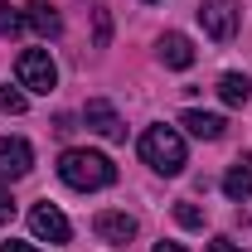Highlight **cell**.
Listing matches in <instances>:
<instances>
[{
  "label": "cell",
  "instance_id": "cell-1",
  "mask_svg": "<svg viewBox=\"0 0 252 252\" xmlns=\"http://www.w3.org/2000/svg\"><path fill=\"white\" fill-rule=\"evenodd\" d=\"M59 180L68 189H107L117 185V165L102 156V151H63L59 156Z\"/></svg>",
  "mask_w": 252,
  "mask_h": 252
},
{
  "label": "cell",
  "instance_id": "cell-2",
  "mask_svg": "<svg viewBox=\"0 0 252 252\" xmlns=\"http://www.w3.org/2000/svg\"><path fill=\"white\" fill-rule=\"evenodd\" d=\"M141 160L160 170V175H180L185 170V141H180V131H170V126H151L146 136H141Z\"/></svg>",
  "mask_w": 252,
  "mask_h": 252
},
{
  "label": "cell",
  "instance_id": "cell-3",
  "mask_svg": "<svg viewBox=\"0 0 252 252\" xmlns=\"http://www.w3.org/2000/svg\"><path fill=\"white\" fill-rule=\"evenodd\" d=\"M15 78H20L25 93H44V97L59 88V68L49 59V49H25L20 63H15Z\"/></svg>",
  "mask_w": 252,
  "mask_h": 252
},
{
  "label": "cell",
  "instance_id": "cell-4",
  "mask_svg": "<svg viewBox=\"0 0 252 252\" xmlns=\"http://www.w3.org/2000/svg\"><path fill=\"white\" fill-rule=\"evenodd\" d=\"M199 25H204V34L214 44H228L238 34V25H243V10H238V0H204L199 5Z\"/></svg>",
  "mask_w": 252,
  "mask_h": 252
},
{
  "label": "cell",
  "instance_id": "cell-5",
  "mask_svg": "<svg viewBox=\"0 0 252 252\" xmlns=\"http://www.w3.org/2000/svg\"><path fill=\"white\" fill-rule=\"evenodd\" d=\"M30 233L39 243H68V238H73V223L63 219L59 204H34L30 209Z\"/></svg>",
  "mask_w": 252,
  "mask_h": 252
},
{
  "label": "cell",
  "instance_id": "cell-6",
  "mask_svg": "<svg viewBox=\"0 0 252 252\" xmlns=\"http://www.w3.org/2000/svg\"><path fill=\"white\" fill-rule=\"evenodd\" d=\"M83 122L93 126L102 141H126V126H122V117H117V107L107 102V97H93L88 107H83Z\"/></svg>",
  "mask_w": 252,
  "mask_h": 252
},
{
  "label": "cell",
  "instance_id": "cell-7",
  "mask_svg": "<svg viewBox=\"0 0 252 252\" xmlns=\"http://www.w3.org/2000/svg\"><path fill=\"white\" fill-rule=\"evenodd\" d=\"M93 233L102 238V243H112V248H126V243L136 238V219L122 214V209H102V214L93 219Z\"/></svg>",
  "mask_w": 252,
  "mask_h": 252
},
{
  "label": "cell",
  "instance_id": "cell-8",
  "mask_svg": "<svg viewBox=\"0 0 252 252\" xmlns=\"http://www.w3.org/2000/svg\"><path fill=\"white\" fill-rule=\"evenodd\" d=\"M30 165H34L30 141H20V136H0V180H25Z\"/></svg>",
  "mask_w": 252,
  "mask_h": 252
},
{
  "label": "cell",
  "instance_id": "cell-9",
  "mask_svg": "<svg viewBox=\"0 0 252 252\" xmlns=\"http://www.w3.org/2000/svg\"><path fill=\"white\" fill-rule=\"evenodd\" d=\"M180 126H185L189 136H199V141H219V136H223V117H214V112H199V107L180 112Z\"/></svg>",
  "mask_w": 252,
  "mask_h": 252
},
{
  "label": "cell",
  "instance_id": "cell-10",
  "mask_svg": "<svg viewBox=\"0 0 252 252\" xmlns=\"http://www.w3.org/2000/svg\"><path fill=\"white\" fill-rule=\"evenodd\" d=\"M160 63H165V68H189V63H194V44H189L185 34H160Z\"/></svg>",
  "mask_w": 252,
  "mask_h": 252
},
{
  "label": "cell",
  "instance_id": "cell-11",
  "mask_svg": "<svg viewBox=\"0 0 252 252\" xmlns=\"http://www.w3.org/2000/svg\"><path fill=\"white\" fill-rule=\"evenodd\" d=\"M25 25H34L44 39H59V34H63V20H59V10H54L49 0H30V15H25Z\"/></svg>",
  "mask_w": 252,
  "mask_h": 252
},
{
  "label": "cell",
  "instance_id": "cell-12",
  "mask_svg": "<svg viewBox=\"0 0 252 252\" xmlns=\"http://www.w3.org/2000/svg\"><path fill=\"white\" fill-rule=\"evenodd\" d=\"M223 194L233 199V204H243V199H252V160L243 156L228 175H223Z\"/></svg>",
  "mask_w": 252,
  "mask_h": 252
},
{
  "label": "cell",
  "instance_id": "cell-13",
  "mask_svg": "<svg viewBox=\"0 0 252 252\" xmlns=\"http://www.w3.org/2000/svg\"><path fill=\"white\" fill-rule=\"evenodd\" d=\"M219 97L228 102V107H243L252 97V83H248V73H223L219 78Z\"/></svg>",
  "mask_w": 252,
  "mask_h": 252
},
{
  "label": "cell",
  "instance_id": "cell-14",
  "mask_svg": "<svg viewBox=\"0 0 252 252\" xmlns=\"http://www.w3.org/2000/svg\"><path fill=\"white\" fill-rule=\"evenodd\" d=\"M0 34H5V39L25 34V15H20L15 5H5V0H0Z\"/></svg>",
  "mask_w": 252,
  "mask_h": 252
},
{
  "label": "cell",
  "instance_id": "cell-15",
  "mask_svg": "<svg viewBox=\"0 0 252 252\" xmlns=\"http://www.w3.org/2000/svg\"><path fill=\"white\" fill-rule=\"evenodd\" d=\"M175 223H180V228H204V209H199V204H175Z\"/></svg>",
  "mask_w": 252,
  "mask_h": 252
},
{
  "label": "cell",
  "instance_id": "cell-16",
  "mask_svg": "<svg viewBox=\"0 0 252 252\" xmlns=\"http://www.w3.org/2000/svg\"><path fill=\"white\" fill-rule=\"evenodd\" d=\"M30 107V97L25 93H15V88H0V112H10V117H20Z\"/></svg>",
  "mask_w": 252,
  "mask_h": 252
},
{
  "label": "cell",
  "instance_id": "cell-17",
  "mask_svg": "<svg viewBox=\"0 0 252 252\" xmlns=\"http://www.w3.org/2000/svg\"><path fill=\"white\" fill-rule=\"evenodd\" d=\"M107 39H112V20L107 10H97V49H107Z\"/></svg>",
  "mask_w": 252,
  "mask_h": 252
},
{
  "label": "cell",
  "instance_id": "cell-18",
  "mask_svg": "<svg viewBox=\"0 0 252 252\" xmlns=\"http://www.w3.org/2000/svg\"><path fill=\"white\" fill-rule=\"evenodd\" d=\"M209 252H243V248H238L233 238H214V243H209Z\"/></svg>",
  "mask_w": 252,
  "mask_h": 252
},
{
  "label": "cell",
  "instance_id": "cell-19",
  "mask_svg": "<svg viewBox=\"0 0 252 252\" xmlns=\"http://www.w3.org/2000/svg\"><path fill=\"white\" fill-rule=\"evenodd\" d=\"M10 219H15V204H10V194L0 189V223H10Z\"/></svg>",
  "mask_w": 252,
  "mask_h": 252
},
{
  "label": "cell",
  "instance_id": "cell-20",
  "mask_svg": "<svg viewBox=\"0 0 252 252\" xmlns=\"http://www.w3.org/2000/svg\"><path fill=\"white\" fill-rule=\"evenodd\" d=\"M0 252H39V248H30V243H15V238H10V243H0Z\"/></svg>",
  "mask_w": 252,
  "mask_h": 252
},
{
  "label": "cell",
  "instance_id": "cell-21",
  "mask_svg": "<svg viewBox=\"0 0 252 252\" xmlns=\"http://www.w3.org/2000/svg\"><path fill=\"white\" fill-rule=\"evenodd\" d=\"M156 252H185V248H180V243H160Z\"/></svg>",
  "mask_w": 252,
  "mask_h": 252
}]
</instances>
